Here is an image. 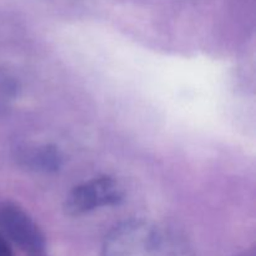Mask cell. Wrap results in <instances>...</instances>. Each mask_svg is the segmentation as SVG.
Here are the masks:
<instances>
[{
  "mask_svg": "<svg viewBox=\"0 0 256 256\" xmlns=\"http://www.w3.org/2000/svg\"><path fill=\"white\" fill-rule=\"evenodd\" d=\"M16 92V82L9 75L0 74V110L4 109L8 102L14 99Z\"/></svg>",
  "mask_w": 256,
  "mask_h": 256,
  "instance_id": "obj_5",
  "label": "cell"
},
{
  "mask_svg": "<svg viewBox=\"0 0 256 256\" xmlns=\"http://www.w3.org/2000/svg\"><path fill=\"white\" fill-rule=\"evenodd\" d=\"M0 229L8 242L30 256H44L45 238L36 222L15 204L0 205Z\"/></svg>",
  "mask_w": 256,
  "mask_h": 256,
  "instance_id": "obj_3",
  "label": "cell"
},
{
  "mask_svg": "<svg viewBox=\"0 0 256 256\" xmlns=\"http://www.w3.org/2000/svg\"><path fill=\"white\" fill-rule=\"evenodd\" d=\"M124 199V188L112 176H99L75 186L64 202L69 216H82L105 206H114Z\"/></svg>",
  "mask_w": 256,
  "mask_h": 256,
  "instance_id": "obj_2",
  "label": "cell"
},
{
  "mask_svg": "<svg viewBox=\"0 0 256 256\" xmlns=\"http://www.w3.org/2000/svg\"><path fill=\"white\" fill-rule=\"evenodd\" d=\"M16 159L22 166L40 172H56L64 162L60 149L52 144L24 145L18 148Z\"/></svg>",
  "mask_w": 256,
  "mask_h": 256,
  "instance_id": "obj_4",
  "label": "cell"
},
{
  "mask_svg": "<svg viewBox=\"0 0 256 256\" xmlns=\"http://www.w3.org/2000/svg\"><path fill=\"white\" fill-rule=\"evenodd\" d=\"M102 256H192V250L186 238L168 225L129 220L108 234Z\"/></svg>",
  "mask_w": 256,
  "mask_h": 256,
  "instance_id": "obj_1",
  "label": "cell"
},
{
  "mask_svg": "<svg viewBox=\"0 0 256 256\" xmlns=\"http://www.w3.org/2000/svg\"><path fill=\"white\" fill-rule=\"evenodd\" d=\"M0 256H14L9 242L2 232H0Z\"/></svg>",
  "mask_w": 256,
  "mask_h": 256,
  "instance_id": "obj_6",
  "label": "cell"
}]
</instances>
